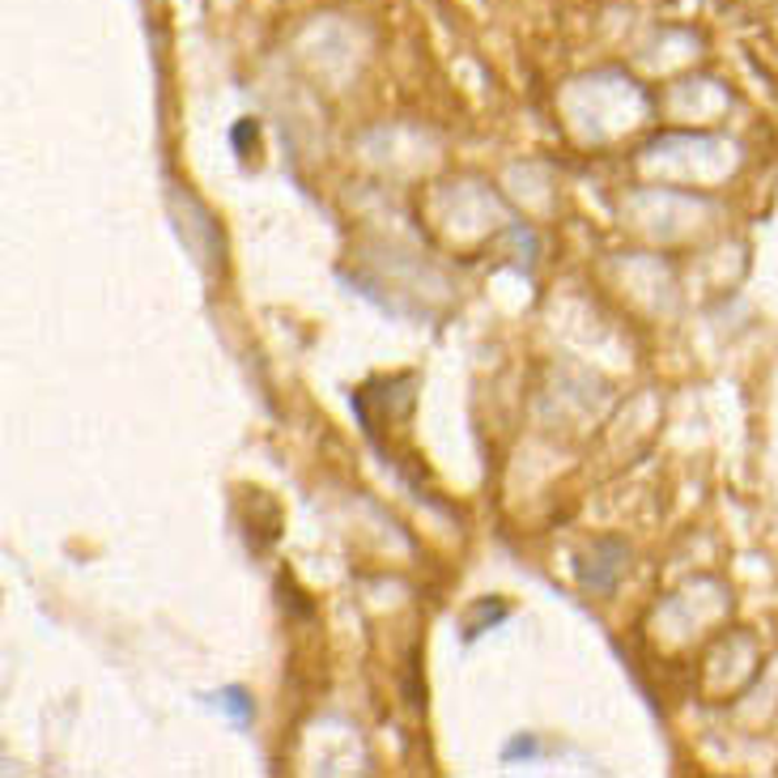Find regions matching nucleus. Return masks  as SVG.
<instances>
[{"mask_svg":"<svg viewBox=\"0 0 778 778\" xmlns=\"http://www.w3.org/2000/svg\"><path fill=\"white\" fill-rule=\"evenodd\" d=\"M507 761H515V757H536V740H515V745H507Z\"/></svg>","mask_w":778,"mask_h":778,"instance_id":"2","label":"nucleus"},{"mask_svg":"<svg viewBox=\"0 0 778 778\" xmlns=\"http://www.w3.org/2000/svg\"><path fill=\"white\" fill-rule=\"evenodd\" d=\"M218 706H226V710H230V715H235L239 724H247V719H251V698H247L239 685L221 689V694H218Z\"/></svg>","mask_w":778,"mask_h":778,"instance_id":"1","label":"nucleus"}]
</instances>
